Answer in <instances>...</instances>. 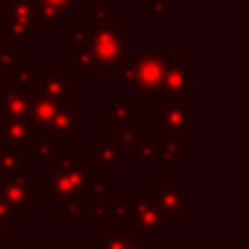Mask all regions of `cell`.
I'll use <instances>...</instances> for the list:
<instances>
[{
	"label": "cell",
	"instance_id": "6da1fadb",
	"mask_svg": "<svg viewBox=\"0 0 249 249\" xmlns=\"http://www.w3.org/2000/svg\"><path fill=\"white\" fill-rule=\"evenodd\" d=\"M130 31L119 20H69V66L73 71H119L130 62Z\"/></svg>",
	"mask_w": 249,
	"mask_h": 249
},
{
	"label": "cell",
	"instance_id": "d4e9b609",
	"mask_svg": "<svg viewBox=\"0 0 249 249\" xmlns=\"http://www.w3.org/2000/svg\"><path fill=\"white\" fill-rule=\"evenodd\" d=\"M157 152H159V139L157 137H150V139L146 141V146L141 148V152L137 155V165H139L141 170H150L152 161H157Z\"/></svg>",
	"mask_w": 249,
	"mask_h": 249
},
{
	"label": "cell",
	"instance_id": "3957f363",
	"mask_svg": "<svg viewBox=\"0 0 249 249\" xmlns=\"http://www.w3.org/2000/svg\"><path fill=\"white\" fill-rule=\"evenodd\" d=\"M38 0H7L5 18L0 24V42L11 51H27L40 38Z\"/></svg>",
	"mask_w": 249,
	"mask_h": 249
},
{
	"label": "cell",
	"instance_id": "cb8c5ba5",
	"mask_svg": "<svg viewBox=\"0 0 249 249\" xmlns=\"http://www.w3.org/2000/svg\"><path fill=\"white\" fill-rule=\"evenodd\" d=\"M82 161V155L77 148H57L55 155L51 157V159L47 161L49 163V170L51 172H55V170H64V168H71V165H75Z\"/></svg>",
	"mask_w": 249,
	"mask_h": 249
},
{
	"label": "cell",
	"instance_id": "9a60e30c",
	"mask_svg": "<svg viewBox=\"0 0 249 249\" xmlns=\"http://www.w3.org/2000/svg\"><path fill=\"white\" fill-rule=\"evenodd\" d=\"M97 249H150V240L135 230H102L97 234Z\"/></svg>",
	"mask_w": 249,
	"mask_h": 249
},
{
	"label": "cell",
	"instance_id": "4dcf8cb0",
	"mask_svg": "<svg viewBox=\"0 0 249 249\" xmlns=\"http://www.w3.org/2000/svg\"><path fill=\"white\" fill-rule=\"evenodd\" d=\"M27 249H53V247H51V243H49L47 238H31Z\"/></svg>",
	"mask_w": 249,
	"mask_h": 249
},
{
	"label": "cell",
	"instance_id": "e0dca14e",
	"mask_svg": "<svg viewBox=\"0 0 249 249\" xmlns=\"http://www.w3.org/2000/svg\"><path fill=\"white\" fill-rule=\"evenodd\" d=\"M163 89L165 97H190V60H170Z\"/></svg>",
	"mask_w": 249,
	"mask_h": 249
},
{
	"label": "cell",
	"instance_id": "83f0119b",
	"mask_svg": "<svg viewBox=\"0 0 249 249\" xmlns=\"http://www.w3.org/2000/svg\"><path fill=\"white\" fill-rule=\"evenodd\" d=\"M86 196L90 198V203L108 198L110 196V181L108 179H97L93 185H90V190H89V194H86Z\"/></svg>",
	"mask_w": 249,
	"mask_h": 249
},
{
	"label": "cell",
	"instance_id": "5b68a950",
	"mask_svg": "<svg viewBox=\"0 0 249 249\" xmlns=\"http://www.w3.org/2000/svg\"><path fill=\"white\" fill-rule=\"evenodd\" d=\"M148 128L157 135H170L183 150L190 146V97H163L148 115Z\"/></svg>",
	"mask_w": 249,
	"mask_h": 249
},
{
	"label": "cell",
	"instance_id": "277c9868",
	"mask_svg": "<svg viewBox=\"0 0 249 249\" xmlns=\"http://www.w3.org/2000/svg\"><path fill=\"white\" fill-rule=\"evenodd\" d=\"M130 230H135L146 240H159L163 231L170 230V214L161 205L159 190H141L139 196L130 203V214H128Z\"/></svg>",
	"mask_w": 249,
	"mask_h": 249
},
{
	"label": "cell",
	"instance_id": "f1b7e54d",
	"mask_svg": "<svg viewBox=\"0 0 249 249\" xmlns=\"http://www.w3.org/2000/svg\"><path fill=\"white\" fill-rule=\"evenodd\" d=\"M148 14H150V18L168 20L170 18V0H148Z\"/></svg>",
	"mask_w": 249,
	"mask_h": 249
},
{
	"label": "cell",
	"instance_id": "4fadbf2b",
	"mask_svg": "<svg viewBox=\"0 0 249 249\" xmlns=\"http://www.w3.org/2000/svg\"><path fill=\"white\" fill-rule=\"evenodd\" d=\"M57 108H60V104L53 102L51 97H47V95L42 93H36L31 95V102H29V126H31L33 135L40 137L44 130H47V126L51 124L53 115L57 113Z\"/></svg>",
	"mask_w": 249,
	"mask_h": 249
},
{
	"label": "cell",
	"instance_id": "7402d4cb",
	"mask_svg": "<svg viewBox=\"0 0 249 249\" xmlns=\"http://www.w3.org/2000/svg\"><path fill=\"white\" fill-rule=\"evenodd\" d=\"M130 214V203H122L117 198H104L90 203V221H110V218H126Z\"/></svg>",
	"mask_w": 249,
	"mask_h": 249
},
{
	"label": "cell",
	"instance_id": "d6a6232c",
	"mask_svg": "<svg viewBox=\"0 0 249 249\" xmlns=\"http://www.w3.org/2000/svg\"><path fill=\"white\" fill-rule=\"evenodd\" d=\"M5 7H7V0H0V24H2V18H5Z\"/></svg>",
	"mask_w": 249,
	"mask_h": 249
},
{
	"label": "cell",
	"instance_id": "836d02e7",
	"mask_svg": "<svg viewBox=\"0 0 249 249\" xmlns=\"http://www.w3.org/2000/svg\"><path fill=\"white\" fill-rule=\"evenodd\" d=\"M2 179H5V174H2V168H0V181H2Z\"/></svg>",
	"mask_w": 249,
	"mask_h": 249
},
{
	"label": "cell",
	"instance_id": "f546056e",
	"mask_svg": "<svg viewBox=\"0 0 249 249\" xmlns=\"http://www.w3.org/2000/svg\"><path fill=\"white\" fill-rule=\"evenodd\" d=\"M18 66V57H16V51H11L9 47L0 42V71H14Z\"/></svg>",
	"mask_w": 249,
	"mask_h": 249
},
{
	"label": "cell",
	"instance_id": "ac0fdd59",
	"mask_svg": "<svg viewBox=\"0 0 249 249\" xmlns=\"http://www.w3.org/2000/svg\"><path fill=\"white\" fill-rule=\"evenodd\" d=\"M29 102H31V93L27 90L7 86L0 95V117H18L27 119L29 117Z\"/></svg>",
	"mask_w": 249,
	"mask_h": 249
},
{
	"label": "cell",
	"instance_id": "ffe728a7",
	"mask_svg": "<svg viewBox=\"0 0 249 249\" xmlns=\"http://www.w3.org/2000/svg\"><path fill=\"white\" fill-rule=\"evenodd\" d=\"M159 139V152H157V165L161 172H177L181 168V146L179 141L170 135H157Z\"/></svg>",
	"mask_w": 249,
	"mask_h": 249
},
{
	"label": "cell",
	"instance_id": "2e32d148",
	"mask_svg": "<svg viewBox=\"0 0 249 249\" xmlns=\"http://www.w3.org/2000/svg\"><path fill=\"white\" fill-rule=\"evenodd\" d=\"M150 128H126V130H110V139L119 148L124 159H137L141 148L150 139Z\"/></svg>",
	"mask_w": 249,
	"mask_h": 249
},
{
	"label": "cell",
	"instance_id": "52a82bcc",
	"mask_svg": "<svg viewBox=\"0 0 249 249\" xmlns=\"http://www.w3.org/2000/svg\"><path fill=\"white\" fill-rule=\"evenodd\" d=\"M40 181L31 179L29 172L14 174V177H5L0 181V194L18 212L22 221L31 218L33 212L40 210Z\"/></svg>",
	"mask_w": 249,
	"mask_h": 249
},
{
	"label": "cell",
	"instance_id": "9c48e42d",
	"mask_svg": "<svg viewBox=\"0 0 249 249\" xmlns=\"http://www.w3.org/2000/svg\"><path fill=\"white\" fill-rule=\"evenodd\" d=\"M40 137H49V139L57 141V143L77 141L80 139V106H71V104L60 106L57 113L53 115L51 124L47 126V130Z\"/></svg>",
	"mask_w": 249,
	"mask_h": 249
},
{
	"label": "cell",
	"instance_id": "603a6c76",
	"mask_svg": "<svg viewBox=\"0 0 249 249\" xmlns=\"http://www.w3.org/2000/svg\"><path fill=\"white\" fill-rule=\"evenodd\" d=\"M31 161L33 159L24 150H18V148H0V168H2L5 177L29 172Z\"/></svg>",
	"mask_w": 249,
	"mask_h": 249
},
{
	"label": "cell",
	"instance_id": "484cf974",
	"mask_svg": "<svg viewBox=\"0 0 249 249\" xmlns=\"http://www.w3.org/2000/svg\"><path fill=\"white\" fill-rule=\"evenodd\" d=\"M0 223L7 225L11 231H16L20 227V223H22V216H20L18 212H16L14 207L5 201V198H2V194H0Z\"/></svg>",
	"mask_w": 249,
	"mask_h": 249
},
{
	"label": "cell",
	"instance_id": "ba28073f",
	"mask_svg": "<svg viewBox=\"0 0 249 249\" xmlns=\"http://www.w3.org/2000/svg\"><path fill=\"white\" fill-rule=\"evenodd\" d=\"M36 90L60 106H80V82L62 69H36Z\"/></svg>",
	"mask_w": 249,
	"mask_h": 249
},
{
	"label": "cell",
	"instance_id": "5bb4252c",
	"mask_svg": "<svg viewBox=\"0 0 249 249\" xmlns=\"http://www.w3.org/2000/svg\"><path fill=\"white\" fill-rule=\"evenodd\" d=\"M139 128V102L137 99H110L108 102V130Z\"/></svg>",
	"mask_w": 249,
	"mask_h": 249
},
{
	"label": "cell",
	"instance_id": "1f68e13d",
	"mask_svg": "<svg viewBox=\"0 0 249 249\" xmlns=\"http://www.w3.org/2000/svg\"><path fill=\"white\" fill-rule=\"evenodd\" d=\"M9 227L0 223V247H9Z\"/></svg>",
	"mask_w": 249,
	"mask_h": 249
},
{
	"label": "cell",
	"instance_id": "7a4b0ae2",
	"mask_svg": "<svg viewBox=\"0 0 249 249\" xmlns=\"http://www.w3.org/2000/svg\"><path fill=\"white\" fill-rule=\"evenodd\" d=\"M168 49H146L124 69H119V86L137 90L143 102H159L165 97V73L170 66Z\"/></svg>",
	"mask_w": 249,
	"mask_h": 249
},
{
	"label": "cell",
	"instance_id": "e575fe53",
	"mask_svg": "<svg viewBox=\"0 0 249 249\" xmlns=\"http://www.w3.org/2000/svg\"><path fill=\"white\" fill-rule=\"evenodd\" d=\"M0 249H9V247H0Z\"/></svg>",
	"mask_w": 249,
	"mask_h": 249
},
{
	"label": "cell",
	"instance_id": "44dd1931",
	"mask_svg": "<svg viewBox=\"0 0 249 249\" xmlns=\"http://www.w3.org/2000/svg\"><path fill=\"white\" fill-rule=\"evenodd\" d=\"M57 218L60 221H90V198L86 194H80V196L57 201Z\"/></svg>",
	"mask_w": 249,
	"mask_h": 249
},
{
	"label": "cell",
	"instance_id": "8fae6325",
	"mask_svg": "<svg viewBox=\"0 0 249 249\" xmlns=\"http://www.w3.org/2000/svg\"><path fill=\"white\" fill-rule=\"evenodd\" d=\"M159 198L161 205L170 214V218L177 221H188L190 218V192L181 188L177 179H163L159 183Z\"/></svg>",
	"mask_w": 249,
	"mask_h": 249
},
{
	"label": "cell",
	"instance_id": "4316f807",
	"mask_svg": "<svg viewBox=\"0 0 249 249\" xmlns=\"http://www.w3.org/2000/svg\"><path fill=\"white\" fill-rule=\"evenodd\" d=\"M110 2L113 0H80V9L89 11L95 18H106L110 11Z\"/></svg>",
	"mask_w": 249,
	"mask_h": 249
},
{
	"label": "cell",
	"instance_id": "30bf717a",
	"mask_svg": "<svg viewBox=\"0 0 249 249\" xmlns=\"http://www.w3.org/2000/svg\"><path fill=\"white\" fill-rule=\"evenodd\" d=\"M33 143H36V135L29 126V119L0 117V148H18L31 157Z\"/></svg>",
	"mask_w": 249,
	"mask_h": 249
},
{
	"label": "cell",
	"instance_id": "7c38bea8",
	"mask_svg": "<svg viewBox=\"0 0 249 249\" xmlns=\"http://www.w3.org/2000/svg\"><path fill=\"white\" fill-rule=\"evenodd\" d=\"M73 9H80V0H38V18L42 31H53L66 20Z\"/></svg>",
	"mask_w": 249,
	"mask_h": 249
},
{
	"label": "cell",
	"instance_id": "d6986e66",
	"mask_svg": "<svg viewBox=\"0 0 249 249\" xmlns=\"http://www.w3.org/2000/svg\"><path fill=\"white\" fill-rule=\"evenodd\" d=\"M89 159L93 161V165L102 172V170H106V172H115V170L122 168V152H119V148L113 143V139H102L97 143V146L93 148V150L89 152Z\"/></svg>",
	"mask_w": 249,
	"mask_h": 249
},
{
	"label": "cell",
	"instance_id": "8992f818",
	"mask_svg": "<svg viewBox=\"0 0 249 249\" xmlns=\"http://www.w3.org/2000/svg\"><path fill=\"white\" fill-rule=\"evenodd\" d=\"M99 179V170L93 165L90 159H82L80 163L64 170H55L49 174V179L40 181V188L47 190L49 196L55 201H64L69 196L89 194L90 185Z\"/></svg>",
	"mask_w": 249,
	"mask_h": 249
}]
</instances>
